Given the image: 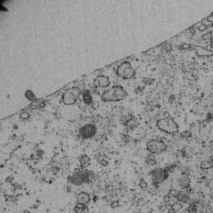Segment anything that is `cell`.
<instances>
[{
  "label": "cell",
  "mask_w": 213,
  "mask_h": 213,
  "mask_svg": "<svg viewBox=\"0 0 213 213\" xmlns=\"http://www.w3.org/2000/svg\"><path fill=\"white\" fill-rule=\"evenodd\" d=\"M127 96V93L123 87L120 85H116L102 92V94L101 95V98L104 102H117L123 100Z\"/></svg>",
  "instance_id": "6da1fadb"
},
{
  "label": "cell",
  "mask_w": 213,
  "mask_h": 213,
  "mask_svg": "<svg viewBox=\"0 0 213 213\" xmlns=\"http://www.w3.org/2000/svg\"><path fill=\"white\" fill-rule=\"evenodd\" d=\"M157 128L167 133L173 134L178 132V125L173 119L170 117L161 118L157 122Z\"/></svg>",
  "instance_id": "7a4b0ae2"
},
{
  "label": "cell",
  "mask_w": 213,
  "mask_h": 213,
  "mask_svg": "<svg viewBox=\"0 0 213 213\" xmlns=\"http://www.w3.org/2000/svg\"><path fill=\"white\" fill-rule=\"evenodd\" d=\"M91 173L92 172H89L87 170H83V169L76 171L72 175L68 177V182L77 186L86 183L91 180V177H92Z\"/></svg>",
  "instance_id": "3957f363"
},
{
  "label": "cell",
  "mask_w": 213,
  "mask_h": 213,
  "mask_svg": "<svg viewBox=\"0 0 213 213\" xmlns=\"http://www.w3.org/2000/svg\"><path fill=\"white\" fill-rule=\"evenodd\" d=\"M80 95H82V91L79 88L73 87V88H68L67 90L63 92L62 101L64 104L67 105V106L73 105L74 103H76V102L80 97Z\"/></svg>",
  "instance_id": "277c9868"
},
{
  "label": "cell",
  "mask_w": 213,
  "mask_h": 213,
  "mask_svg": "<svg viewBox=\"0 0 213 213\" xmlns=\"http://www.w3.org/2000/svg\"><path fill=\"white\" fill-rule=\"evenodd\" d=\"M117 74L122 79H131L135 76V70L130 62L125 61L117 67Z\"/></svg>",
  "instance_id": "5b68a950"
},
{
  "label": "cell",
  "mask_w": 213,
  "mask_h": 213,
  "mask_svg": "<svg viewBox=\"0 0 213 213\" xmlns=\"http://www.w3.org/2000/svg\"><path fill=\"white\" fill-rule=\"evenodd\" d=\"M146 150L152 154H161L167 150V145L162 140L152 139L146 143Z\"/></svg>",
  "instance_id": "8992f818"
},
{
  "label": "cell",
  "mask_w": 213,
  "mask_h": 213,
  "mask_svg": "<svg viewBox=\"0 0 213 213\" xmlns=\"http://www.w3.org/2000/svg\"><path fill=\"white\" fill-rule=\"evenodd\" d=\"M97 132L96 126L92 123H88L83 125L79 129L78 135L83 139H89L92 138Z\"/></svg>",
  "instance_id": "52a82bcc"
},
{
  "label": "cell",
  "mask_w": 213,
  "mask_h": 213,
  "mask_svg": "<svg viewBox=\"0 0 213 213\" xmlns=\"http://www.w3.org/2000/svg\"><path fill=\"white\" fill-rule=\"evenodd\" d=\"M151 174L152 176V182L154 184L161 183L168 177V172L162 168H156L152 171Z\"/></svg>",
  "instance_id": "ba28073f"
},
{
  "label": "cell",
  "mask_w": 213,
  "mask_h": 213,
  "mask_svg": "<svg viewBox=\"0 0 213 213\" xmlns=\"http://www.w3.org/2000/svg\"><path fill=\"white\" fill-rule=\"evenodd\" d=\"M110 80L108 77L104 75H99L93 81V85L97 88H108L110 85Z\"/></svg>",
  "instance_id": "9c48e42d"
},
{
  "label": "cell",
  "mask_w": 213,
  "mask_h": 213,
  "mask_svg": "<svg viewBox=\"0 0 213 213\" xmlns=\"http://www.w3.org/2000/svg\"><path fill=\"white\" fill-rule=\"evenodd\" d=\"M194 48H195L196 54L200 57H212L213 56V51L207 49L204 47L195 46Z\"/></svg>",
  "instance_id": "30bf717a"
},
{
  "label": "cell",
  "mask_w": 213,
  "mask_h": 213,
  "mask_svg": "<svg viewBox=\"0 0 213 213\" xmlns=\"http://www.w3.org/2000/svg\"><path fill=\"white\" fill-rule=\"evenodd\" d=\"M90 201V196L87 192H80L77 196V202L78 204L87 205Z\"/></svg>",
  "instance_id": "8fae6325"
},
{
  "label": "cell",
  "mask_w": 213,
  "mask_h": 213,
  "mask_svg": "<svg viewBox=\"0 0 213 213\" xmlns=\"http://www.w3.org/2000/svg\"><path fill=\"white\" fill-rule=\"evenodd\" d=\"M82 97H83V100L85 102V104L87 105H92L93 102L92 100V93L90 92L89 90L85 89L83 91H82Z\"/></svg>",
  "instance_id": "7c38bea8"
},
{
  "label": "cell",
  "mask_w": 213,
  "mask_h": 213,
  "mask_svg": "<svg viewBox=\"0 0 213 213\" xmlns=\"http://www.w3.org/2000/svg\"><path fill=\"white\" fill-rule=\"evenodd\" d=\"M190 179L188 178L187 176H182L178 181V183L181 187L182 188H188L190 187Z\"/></svg>",
  "instance_id": "4fadbf2b"
},
{
  "label": "cell",
  "mask_w": 213,
  "mask_h": 213,
  "mask_svg": "<svg viewBox=\"0 0 213 213\" xmlns=\"http://www.w3.org/2000/svg\"><path fill=\"white\" fill-rule=\"evenodd\" d=\"M145 162H146V164H148V165H150V166H154V165H156V164H157V159H156L155 154L149 153V154L146 157Z\"/></svg>",
  "instance_id": "5bb4252c"
},
{
  "label": "cell",
  "mask_w": 213,
  "mask_h": 213,
  "mask_svg": "<svg viewBox=\"0 0 213 213\" xmlns=\"http://www.w3.org/2000/svg\"><path fill=\"white\" fill-rule=\"evenodd\" d=\"M74 212L76 213H89L88 206H86V205H81L78 203L74 207Z\"/></svg>",
  "instance_id": "9a60e30c"
},
{
  "label": "cell",
  "mask_w": 213,
  "mask_h": 213,
  "mask_svg": "<svg viewBox=\"0 0 213 213\" xmlns=\"http://www.w3.org/2000/svg\"><path fill=\"white\" fill-rule=\"evenodd\" d=\"M200 167L202 170H208V169H210V168H212V167H213V162H212L211 161L205 160V161H202V162H201Z\"/></svg>",
  "instance_id": "2e32d148"
},
{
  "label": "cell",
  "mask_w": 213,
  "mask_h": 213,
  "mask_svg": "<svg viewBox=\"0 0 213 213\" xmlns=\"http://www.w3.org/2000/svg\"><path fill=\"white\" fill-rule=\"evenodd\" d=\"M25 97L31 102H35L37 100V97L34 95V93L31 90H27L25 92Z\"/></svg>",
  "instance_id": "e0dca14e"
},
{
  "label": "cell",
  "mask_w": 213,
  "mask_h": 213,
  "mask_svg": "<svg viewBox=\"0 0 213 213\" xmlns=\"http://www.w3.org/2000/svg\"><path fill=\"white\" fill-rule=\"evenodd\" d=\"M201 38H202V40H204V41H206V42H212V40L213 39L212 38V34L211 33V32H209V33H206V34H203L202 36H201Z\"/></svg>",
  "instance_id": "ac0fdd59"
},
{
  "label": "cell",
  "mask_w": 213,
  "mask_h": 213,
  "mask_svg": "<svg viewBox=\"0 0 213 213\" xmlns=\"http://www.w3.org/2000/svg\"><path fill=\"white\" fill-rule=\"evenodd\" d=\"M182 207H183V205H182V202H177V203H176V204L174 205H171V208L175 212L180 211L181 209H182Z\"/></svg>",
  "instance_id": "d6986e66"
},
{
  "label": "cell",
  "mask_w": 213,
  "mask_h": 213,
  "mask_svg": "<svg viewBox=\"0 0 213 213\" xmlns=\"http://www.w3.org/2000/svg\"><path fill=\"white\" fill-rule=\"evenodd\" d=\"M79 162L80 164H81L82 166H84V165H86V164L89 162V157H88L87 155H83V156H82V157H80Z\"/></svg>",
  "instance_id": "ffe728a7"
},
{
  "label": "cell",
  "mask_w": 213,
  "mask_h": 213,
  "mask_svg": "<svg viewBox=\"0 0 213 213\" xmlns=\"http://www.w3.org/2000/svg\"><path fill=\"white\" fill-rule=\"evenodd\" d=\"M161 46H162V48L164 50L167 51V52H169V51L171 50V44L170 43V42H163Z\"/></svg>",
  "instance_id": "44dd1931"
},
{
  "label": "cell",
  "mask_w": 213,
  "mask_h": 213,
  "mask_svg": "<svg viewBox=\"0 0 213 213\" xmlns=\"http://www.w3.org/2000/svg\"><path fill=\"white\" fill-rule=\"evenodd\" d=\"M139 186H140V187L142 188V189H146V188L147 187V183H146V182L145 180L141 179L140 183H139Z\"/></svg>",
  "instance_id": "7402d4cb"
},
{
  "label": "cell",
  "mask_w": 213,
  "mask_h": 213,
  "mask_svg": "<svg viewBox=\"0 0 213 213\" xmlns=\"http://www.w3.org/2000/svg\"><path fill=\"white\" fill-rule=\"evenodd\" d=\"M179 191L176 190V189H171L170 192H169V195H171V196H177V195L179 194Z\"/></svg>",
  "instance_id": "603a6c76"
},
{
  "label": "cell",
  "mask_w": 213,
  "mask_h": 213,
  "mask_svg": "<svg viewBox=\"0 0 213 213\" xmlns=\"http://www.w3.org/2000/svg\"><path fill=\"white\" fill-rule=\"evenodd\" d=\"M29 113H27V112H23V113H22L21 114H20V117H21L22 119H23V120H26V119L29 118Z\"/></svg>",
  "instance_id": "cb8c5ba5"
},
{
  "label": "cell",
  "mask_w": 213,
  "mask_h": 213,
  "mask_svg": "<svg viewBox=\"0 0 213 213\" xmlns=\"http://www.w3.org/2000/svg\"><path fill=\"white\" fill-rule=\"evenodd\" d=\"M177 202H179V201L176 198V196H171V200H170V202H169V203H171V205H174L176 204V203H177Z\"/></svg>",
  "instance_id": "d4e9b609"
},
{
  "label": "cell",
  "mask_w": 213,
  "mask_h": 213,
  "mask_svg": "<svg viewBox=\"0 0 213 213\" xmlns=\"http://www.w3.org/2000/svg\"><path fill=\"white\" fill-rule=\"evenodd\" d=\"M170 200H171V195L167 194L166 196H163V201H164V203H169V202H170Z\"/></svg>",
  "instance_id": "484cf974"
},
{
  "label": "cell",
  "mask_w": 213,
  "mask_h": 213,
  "mask_svg": "<svg viewBox=\"0 0 213 213\" xmlns=\"http://www.w3.org/2000/svg\"><path fill=\"white\" fill-rule=\"evenodd\" d=\"M198 29H199V31H201V32L206 31V30L207 29V26L206 25L205 23H201V24L198 27Z\"/></svg>",
  "instance_id": "4316f807"
},
{
  "label": "cell",
  "mask_w": 213,
  "mask_h": 213,
  "mask_svg": "<svg viewBox=\"0 0 213 213\" xmlns=\"http://www.w3.org/2000/svg\"><path fill=\"white\" fill-rule=\"evenodd\" d=\"M118 206H119V201H114L111 203V207H113V208H117Z\"/></svg>",
  "instance_id": "83f0119b"
},
{
  "label": "cell",
  "mask_w": 213,
  "mask_h": 213,
  "mask_svg": "<svg viewBox=\"0 0 213 213\" xmlns=\"http://www.w3.org/2000/svg\"><path fill=\"white\" fill-rule=\"evenodd\" d=\"M99 163H100L102 167H107V166H108V162H107V160H104V159H102V160H100V161H99Z\"/></svg>",
  "instance_id": "f1b7e54d"
},
{
  "label": "cell",
  "mask_w": 213,
  "mask_h": 213,
  "mask_svg": "<svg viewBox=\"0 0 213 213\" xmlns=\"http://www.w3.org/2000/svg\"><path fill=\"white\" fill-rule=\"evenodd\" d=\"M207 19H208L209 22H211V23H213V15H211V16H209L207 18Z\"/></svg>",
  "instance_id": "f546056e"
},
{
  "label": "cell",
  "mask_w": 213,
  "mask_h": 213,
  "mask_svg": "<svg viewBox=\"0 0 213 213\" xmlns=\"http://www.w3.org/2000/svg\"><path fill=\"white\" fill-rule=\"evenodd\" d=\"M190 31L192 32V34H195V30H194V27H192V28L190 29Z\"/></svg>",
  "instance_id": "4dcf8cb0"
},
{
  "label": "cell",
  "mask_w": 213,
  "mask_h": 213,
  "mask_svg": "<svg viewBox=\"0 0 213 213\" xmlns=\"http://www.w3.org/2000/svg\"><path fill=\"white\" fill-rule=\"evenodd\" d=\"M168 213H176V212H174V211H173V210H172V209L170 208L169 210H168Z\"/></svg>",
  "instance_id": "1f68e13d"
},
{
  "label": "cell",
  "mask_w": 213,
  "mask_h": 213,
  "mask_svg": "<svg viewBox=\"0 0 213 213\" xmlns=\"http://www.w3.org/2000/svg\"><path fill=\"white\" fill-rule=\"evenodd\" d=\"M211 46L213 47V39L212 40V42H211Z\"/></svg>",
  "instance_id": "d6a6232c"
}]
</instances>
